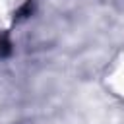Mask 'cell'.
Returning a JSON list of instances; mask_svg holds the SVG:
<instances>
[{
    "mask_svg": "<svg viewBox=\"0 0 124 124\" xmlns=\"http://www.w3.org/2000/svg\"><path fill=\"white\" fill-rule=\"evenodd\" d=\"M10 52H12V43H10V39H8L4 33H0V58L8 56Z\"/></svg>",
    "mask_w": 124,
    "mask_h": 124,
    "instance_id": "1",
    "label": "cell"
}]
</instances>
